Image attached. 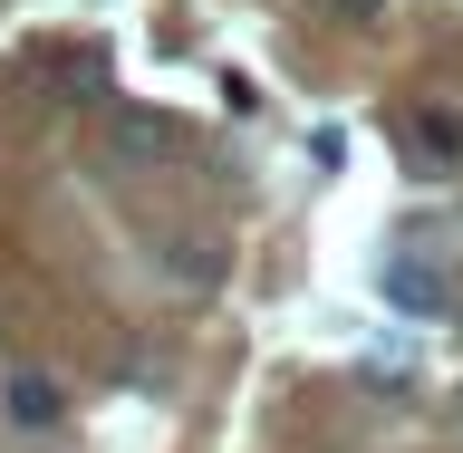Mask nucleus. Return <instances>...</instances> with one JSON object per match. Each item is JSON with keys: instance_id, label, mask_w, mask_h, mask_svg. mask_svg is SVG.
<instances>
[{"instance_id": "f257e3e1", "label": "nucleus", "mask_w": 463, "mask_h": 453, "mask_svg": "<svg viewBox=\"0 0 463 453\" xmlns=\"http://www.w3.org/2000/svg\"><path fill=\"white\" fill-rule=\"evenodd\" d=\"M174 155V116L155 107H107V165H155Z\"/></svg>"}, {"instance_id": "f03ea898", "label": "nucleus", "mask_w": 463, "mask_h": 453, "mask_svg": "<svg viewBox=\"0 0 463 453\" xmlns=\"http://www.w3.org/2000/svg\"><path fill=\"white\" fill-rule=\"evenodd\" d=\"M405 155H415V174H454L463 165V116L415 107V116H405Z\"/></svg>"}, {"instance_id": "7ed1b4c3", "label": "nucleus", "mask_w": 463, "mask_h": 453, "mask_svg": "<svg viewBox=\"0 0 463 453\" xmlns=\"http://www.w3.org/2000/svg\"><path fill=\"white\" fill-rule=\"evenodd\" d=\"M386 299L415 309V318H444V309H454V280H444L434 260H386Z\"/></svg>"}, {"instance_id": "20e7f679", "label": "nucleus", "mask_w": 463, "mask_h": 453, "mask_svg": "<svg viewBox=\"0 0 463 453\" xmlns=\"http://www.w3.org/2000/svg\"><path fill=\"white\" fill-rule=\"evenodd\" d=\"M0 405H10V425H29V434H49L58 415H68V396H58V376H39V367H10Z\"/></svg>"}, {"instance_id": "39448f33", "label": "nucleus", "mask_w": 463, "mask_h": 453, "mask_svg": "<svg viewBox=\"0 0 463 453\" xmlns=\"http://www.w3.org/2000/svg\"><path fill=\"white\" fill-rule=\"evenodd\" d=\"M49 78H58V97H107V58L97 49H49Z\"/></svg>"}, {"instance_id": "423d86ee", "label": "nucleus", "mask_w": 463, "mask_h": 453, "mask_svg": "<svg viewBox=\"0 0 463 453\" xmlns=\"http://www.w3.org/2000/svg\"><path fill=\"white\" fill-rule=\"evenodd\" d=\"M328 10H338V20H367V10H376V0H328Z\"/></svg>"}, {"instance_id": "0eeeda50", "label": "nucleus", "mask_w": 463, "mask_h": 453, "mask_svg": "<svg viewBox=\"0 0 463 453\" xmlns=\"http://www.w3.org/2000/svg\"><path fill=\"white\" fill-rule=\"evenodd\" d=\"M454 425H463V396H454Z\"/></svg>"}]
</instances>
